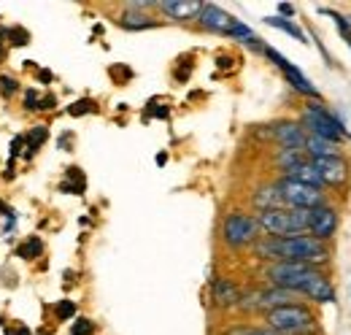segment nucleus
Here are the masks:
<instances>
[{
    "mask_svg": "<svg viewBox=\"0 0 351 335\" xmlns=\"http://www.w3.org/2000/svg\"><path fill=\"white\" fill-rule=\"evenodd\" d=\"M254 254L267 262H306L319 268V262L330 259V246L313 235H260L254 241Z\"/></svg>",
    "mask_w": 351,
    "mask_h": 335,
    "instance_id": "1",
    "label": "nucleus"
},
{
    "mask_svg": "<svg viewBox=\"0 0 351 335\" xmlns=\"http://www.w3.org/2000/svg\"><path fill=\"white\" fill-rule=\"evenodd\" d=\"M267 330L276 335H313L316 333V316L313 311L303 303H289V305H278L273 311L265 314Z\"/></svg>",
    "mask_w": 351,
    "mask_h": 335,
    "instance_id": "2",
    "label": "nucleus"
},
{
    "mask_svg": "<svg viewBox=\"0 0 351 335\" xmlns=\"http://www.w3.org/2000/svg\"><path fill=\"white\" fill-rule=\"evenodd\" d=\"M260 233L284 238V235H306L311 224V211L306 209H270L257 213Z\"/></svg>",
    "mask_w": 351,
    "mask_h": 335,
    "instance_id": "3",
    "label": "nucleus"
},
{
    "mask_svg": "<svg viewBox=\"0 0 351 335\" xmlns=\"http://www.w3.org/2000/svg\"><path fill=\"white\" fill-rule=\"evenodd\" d=\"M322 273L316 265H306V262H270L265 268V279L270 281V287L278 290H289V292L300 294L308 281Z\"/></svg>",
    "mask_w": 351,
    "mask_h": 335,
    "instance_id": "4",
    "label": "nucleus"
},
{
    "mask_svg": "<svg viewBox=\"0 0 351 335\" xmlns=\"http://www.w3.org/2000/svg\"><path fill=\"white\" fill-rule=\"evenodd\" d=\"M221 238L227 246L232 249H243V246H254V241L260 238V224L257 216L246 213V211H232L227 213L224 224H221Z\"/></svg>",
    "mask_w": 351,
    "mask_h": 335,
    "instance_id": "5",
    "label": "nucleus"
},
{
    "mask_svg": "<svg viewBox=\"0 0 351 335\" xmlns=\"http://www.w3.org/2000/svg\"><path fill=\"white\" fill-rule=\"evenodd\" d=\"M303 130H308V135H319V138H327V141H335L341 143V138L346 135V125L330 114L322 103H308L303 108Z\"/></svg>",
    "mask_w": 351,
    "mask_h": 335,
    "instance_id": "6",
    "label": "nucleus"
},
{
    "mask_svg": "<svg viewBox=\"0 0 351 335\" xmlns=\"http://www.w3.org/2000/svg\"><path fill=\"white\" fill-rule=\"evenodd\" d=\"M276 189L281 195V203L284 209H316V206H324V192L316 189V187H308L300 181H292V178H278L276 181Z\"/></svg>",
    "mask_w": 351,
    "mask_h": 335,
    "instance_id": "7",
    "label": "nucleus"
},
{
    "mask_svg": "<svg viewBox=\"0 0 351 335\" xmlns=\"http://www.w3.org/2000/svg\"><path fill=\"white\" fill-rule=\"evenodd\" d=\"M263 54L267 57V60H273V62H276V68H278V71L287 76V82L292 84V86H295L300 95H308V97H319V89H316L313 84L308 82L306 76L300 73V68H295V65H292V62H289L284 54H278V51H276V49H270V46H265Z\"/></svg>",
    "mask_w": 351,
    "mask_h": 335,
    "instance_id": "8",
    "label": "nucleus"
},
{
    "mask_svg": "<svg viewBox=\"0 0 351 335\" xmlns=\"http://www.w3.org/2000/svg\"><path fill=\"white\" fill-rule=\"evenodd\" d=\"M338 230V211L332 206H316L311 209V224H308V233L319 241H330Z\"/></svg>",
    "mask_w": 351,
    "mask_h": 335,
    "instance_id": "9",
    "label": "nucleus"
},
{
    "mask_svg": "<svg viewBox=\"0 0 351 335\" xmlns=\"http://www.w3.org/2000/svg\"><path fill=\"white\" fill-rule=\"evenodd\" d=\"M235 16H230L227 11H221L219 5L214 3H203V11L197 16V25L208 33H217V36H230V30L235 27Z\"/></svg>",
    "mask_w": 351,
    "mask_h": 335,
    "instance_id": "10",
    "label": "nucleus"
},
{
    "mask_svg": "<svg viewBox=\"0 0 351 335\" xmlns=\"http://www.w3.org/2000/svg\"><path fill=\"white\" fill-rule=\"evenodd\" d=\"M311 165L316 168L322 181L330 184V187H341L349 176V165H346L343 157H322V160H311Z\"/></svg>",
    "mask_w": 351,
    "mask_h": 335,
    "instance_id": "11",
    "label": "nucleus"
},
{
    "mask_svg": "<svg viewBox=\"0 0 351 335\" xmlns=\"http://www.w3.org/2000/svg\"><path fill=\"white\" fill-rule=\"evenodd\" d=\"M154 8H160L162 14H168L176 22H189V19L200 16L203 3H195V0H162V3H154Z\"/></svg>",
    "mask_w": 351,
    "mask_h": 335,
    "instance_id": "12",
    "label": "nucleus"
},
{
    "mask_svg": "<svg viewBox=\"0 0 351 335\" xmlns=\"http://www.w3.org/2000/svg\"><path fill=\"white\" fill-rule=\"evenodd\" d=\"M273 135L276 141L284 146V149H298L303 152V143H306V130L300 122H278L273 127Z\"/></svg>",
    "mask_w": 351,
    "mask_h": 335,
    "instance_id": "13",
    "label": "nucleus"
},
{
    "mask_svg": "<svg viewBox=\"0 0 351 335\" xmlns=\"http://www.w3.org/2000/svg\"><path fill=\"white\" fill-rule=\"evenodd\" d=\"M300 294L308 297V300H313V303H332L335 300V287H332V281L324 273H316L306 287H303Z\"/></svg>",
    "mask_w": 351,
    "mask_h": 335,
    "instance_id": "14",
    "label": "nucleus"
},
{
    "mask_svg": "<svg viewBox=\"0 0 351 335\" xmlns=\"http://www.w3.org/2000/svg\"><path fill=\"white\" fill-rule=\"evenodd\" d=\"M211 300H214V305H219V308H235V305L241 303V290H238V284L230 281V279H217L214 287H211Z\"/></svg>",
    "mask_w": 351,
    "mask_h": 335,
    "instance_id": "15",
    "label": "nucleus"
},
{
    "mask_svg": "<svg viewBox=\"0 0 351 335\" xmlns=\"http://www.w3.org/2000/svg\"><path fill=\"white\" fill-rule=\"evenodd\" d=\"M303 152H306L311 160H322V157H341V143L327 141V138H319V135H306Z\"/></svg>",
    "mask_w": 351,
    "mask_h": 335,
    "instance_id": "16",
    "label": "nucleus"
},
{
    "mask_svg": "<svg viewBox=\"0 0 351 335\" xmlns=\"http://www.w3.org/2000/svg\"><path fill=\"white\" fill-rule=\"evenodd\" d=\"M287 178L300 181V184H308V187H316V189H322V187H324L322 176L316 173V168L311 165V160H303V163H298L295 168H289V170H287Z\"/></svg>",
    "mask_w": 351,
    "mask_h": 335,
    "instance_id": "17",
    "label": "nucleus"
},
{
    "mask_svg": "<svg viewBox=\"0 0 351 335\" xmlns=\"http://www.w3.org/2000/svg\"><path fill=\"white\" fill-rule=\"evenodd\" d=\"M254 206H257L260 211L284 209V203H281V195H278L276 184H273V187H263V189L254 195Z\"/></svg>",
    "mask_w": 351,
    "mask_h": 335,
    "instance_id": "18",
    "label": "nucleus"
},
{
    "mask_svg": "<svg viewBox=\"0 0 351 335\" xmlns=\"http://www.w3.org/2000/svg\"><path fill=\"white\" fill-rule=\"evenodd\" d=\"M119 25H122L125 30H149V27H154L157 22H154L149 14H138V11H130V8H128V14H122Z\"/></svg>",
    "mask_w": 351,
    "mask_h": 335,
    "instance_id": "19",
    "label": "nucleus"
},
{
    "mask_svg": "<svg viewBox=\"0 0 351 335\" xmlns=\"http://www.w3.org/2000/svg\"><path fill=\"white\" fill-rule=\"evenodd\" d=\"M46 138H49V130L46 125H36L27 135H25V143H27V152H25V157H33L41 146L46 143Z\"/></svg>",
    "mask_w": 351,
    "mask_h": 335,
    "instance_id": "20",
    "label": "nucleus"
},
{
    "mask_svg": "<svg viewBox=\"0 0 351 335\" xmlns=\"http://www.w3.org/2000/svg\"><path fill=\"white\" fill-rule=\"evenodd\" d=\"M265 25H270V27H276V30H281V33H289L292 38H298V41L306 43V33H303L295 22H289V19H284V16H267Z\"/></svg>",
    "mask_w": 351,
    "mask_h": 335,
    "instance_id": "21",
    "label": "nucleus"
},
{
    "mask_svg": "<svg viewBox=\"0 0 351 335\" xmlns=\"http://www.w3.org/2000/svg\"><path fill=\"white\" fill-rule=\"evenodd\" d=\"M41 251H44V241L41 238H27L19 249H16V257H22V259H36V257H41Z\"/></svg>",
    "mask_w": 351,
    "mask_h": 335,
    "instance_id": "22",
    "label": "nucleus"
},
{
    "mask_svg": "<svg viewBox=\"0 0 351 335\" xmlns=\"http://www.w3.org/2000/svg\"><path fill=\"white\" fill-rule=\"evenodd\" d=\"M95 111H97V103H95V100H89V97L76 100V103L68 108V114H71V117H84V114H95Z\"/></svg>",
    "mask_w": 351,
    "mask_h": 335,
    "instance_id": "23",
    "label": "nucleus"
},
{
    "mask_svg": "<svg viewBox=\"0 0 351 335\" xmlns=\"http://www.w3.org/2000/svg\"><path fill=\"white\" fill-rule=\"evenodd\" d=\"M230 38H235V41H241V43H249V41H254L257 36L252 33V27H249V25H243V22L238 19V22H235V27L230 30Z\"/></svg>",
    "mask_w": 351,
    "mask_h": 335,
    "instance_id": "24",
    "label": "nucleus"
},
{
    "mask_svg": "<svg viewBox=\"0 0 351 335\" xmlns=\"http://www.w3.org/2000/svg\"><path fill=\"white\" fill-rule=\"evenodd\" d=\"M5 38H8L11 46H25L30 41V33L25 27H11V30H5Z\"/></svg>",
    "mask_w": 351,
    "mask_h": 335,
    "instance_id": "25",
    "label": "nucleus"
},
{
    "mask_svg": "<svg viewBox=\"0 0 351 335\" xmlns=\"http://www.w3.org/2000/svg\"><path fill=\"white\" fill-rule=\"evenodd\" d=\"M71 316H76V303L73 300H60L57 303V319L60 322H68Z\"/></svg>",
    "mask_w": 351,
    "mask_h": 335,
    "instance_id": "26",
    "label": "nucleus"
},
{
    "mask_svg": "<svg viewBox=\"0 0 351 335\" xmlns=\"http://www.w3.org/2000/svg\"><path fill=\"white\" fill-rule=\"evenodd\" d=\"M71 335H95V322H89V319H76L73 327H71Z\"/></svg>",
    "mask_w": 351,
    "mask_h": 335,
    "instance_id": "27",
    "label": "nucleus"
},
{
    "mask_svg": "<svg viewBox=\"0 0 351 335\" xmlns=\"http://www.w3.org/2000/svg\"><path fill=\"white\" fill-rule=\"evenodd\" d=\"M16 89H19V82H16V79H11V76H0V95L8 97V95H14Z\"/></svg>",
    "mask_w": 351,
    "mask_h": 335,
    "instance_id": "28",
    "label": "nucleus"
},
{
    "mask_svg": "<svg viewBox=\"0 0 351 335\" xmlns=\"http://www.w3.org/2000/svg\"><path fill=\"white\" fill-rule=\"evenodd\" d=\"M38 106H41V95L30 89V92L25 95V108H27V111H38Z\"/></svg>",
    "mask_w": 351,
    "mask_h": 335,
    "instance_id": "29",
    "label": "nucleus"
},
{
    "mask_svg": "<svg viewBox=\"0 0 351 335\" xmlns=\"http://www.w3.org/2000/svg\"><path fill=\"white\" fill-rule=\"evenodd\" d=\"M22 146H25V135H16V138L11 141V160H8V163H14V160L22 154Z\"/></svg>",
    "mask_w": 351,
    "mask_h": 335,
    "instance_id": "30",
    "label": "nucleus"
},
{
    "mask_svg": "<svg viewBox=\"0 0 351 335\" xmlns=\"http://www.w3.org/2000/svg\"><path fill=\"white\" fill-rule=\"evenodd\" d=\"M57 106V97L54 95H46V97H41V106H38V111H51Z\"/></svg>",
    "mask_w": 351,
    "mask_h": 335,
    "instance_id": "31",
    "label": "nucleus"
},
{
    "mask_svg": "<svg viewBox=\"0 0 351 335\" xmlns=\"http://www.w3.org/2000/svg\"><path fill=\"white\" fill-rule=\"evenodd\" d=\"M243 335H276V333H273V330H267V327H265V330H260V327H246V333Z\"/></svg>",
    "mask_w": 351,
    "mask_h": 335,
    "instance_id": "32",
    "label": "nucleus"
},
{
    "mask_svg": "<svg viewBox=\"0 0 351 335\" xmlns=\"http://www.w3.org/2000/svg\"><path fill=\"white\" fill-rule=\"evenodd\" d=\"M278 11H281L284 16H292V14H295V5H289V3H278Z\"/></svg>",
    "mask_w": 351,
    "mask_h": 335,
    "instance_id": "33",
    "label": "nucleus"
},
{
    "mask_svg": "<svg viewBox=\"0 0 351 335\" xmlns=\"http://www.w3.org/2000/svg\"><path fill=\"white\" fill-rule=\"evenodd\" d=\"M3 38H5V27H0V62L5 60V41Z\"/></svg>",
    "mask_w": 351,
    "mask_h": 335,
    "instance_id": "34",
    "label": "nucleus"
},
{
    "mask_svg": "<svg viewBox=\"0 0 351 335\" xmlns=\"http://www.w3.org/2000/svg\"><path fill=\"white\" fill-rule=\"evenodd\" d=\"M38 79H41V82H51V73H49V71H41V73H38Z\"/></svg>",
    "mask_w": 351,
    "mask_h": 335,
    "instance_id": "35",
    "label": "nucleus"
},
{
    "mask_svg": "<svg viewBox=\"0 0 351 335\" xmlns=\"http://www.w3.org/2000/svg\"><path fill=\"white\" fill-rule=\"evenodd\" d=\"M165 163H168V154H165V152H162V154H157V165H165Z\"/></svg>",
    "mask_w": 351,
    "mask_h": 335,
    "instance_id": "36",
    "label": "nucleus"
},
{
    "mask_svg": "<svg viewBox=\"0 0 351 335\" xmlns=\"http://www.w3.org/2000/svg\"><path fill=\"white\" fill-rule=\"evenodd\" d=\"M230 62H232V60H230V57H219V68H227V65H230Z\"/></svg>",
    "mask_w": 351,
    "mask_h": 335,
    "instance_id": "37",
    "label": "nucleus"
},
{
    "mask_svg": "<svg viewBox=\"0 0 351 335\" xmlns=\"http://www.w3.org/2000/svg\"><path fill=\"white\" fill-rule=\"evenodd\" d=\"M346 41H349V46H351V36H349V38H346Z\"/></svg>",
    "mask_w": 351,
    "mask_h": 335,
    "instance_id": "38",
    "label": "nucleus"
}]
</instances>
